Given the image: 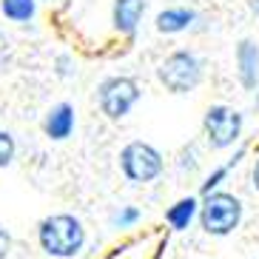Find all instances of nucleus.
Returning <instances> with one entry per match:
<instances>
[{
    "instance_id": "f257e3e1",
    "label": "nucleus",
    "mask_w": 259,
    "mask_h": 259,
    "mask_svg": "<svg viewBox=\"0 0 259 259\" xmlns=\"http://www.w3.org/2000/svg\"><path fill=\"white\" fill-rule=\"evenodd\" d=\"M37 245L46 256L74 259L85 248V225L74 213H52L37 225Z\"/></svg>"
},
{
    "instance_id": "f03ea898",
    "label": "nucleus",
    "mask_w": 259,
    "mask_h": 259,
    "mask_svg": "<svg viewBox=\"0 0 259 259\" xmlns=\"http://www.w3.org/2000/svg\"><path fill=\"white\" fill-rule=\"evenodd\" d=\"M242 213H245L242 199L231 194V191L217 188L211 194H202L197 208V220H199V228L208 236H228L242 225Z\"/></svg>"
},
{
    "instance_id": "7ed1b4c3",
    "label": "nucleus",
    "mask_w": 259,
    "mask_h": 259,
    "mask_svg": "<svg viewBox=\"0 0 259 259\" xmlns=\"http://www.w3.org/2000/svg\"><path fill=\"white\" fill-rule=\"evenodd\" d=\"M205 77V60L191 49H177L157 66V80L168 94H191Z\"/></svg>"
},
{
    "instance_id": "20e7f679",
    "label": "nucleus",
    "mask_w": 259,
    "mask_h": 259,
    "mask_svg": "<svg viewBox=\"0 0 259 259\" xmlns=\"http://www.w3.org/2000/svg\"><path fill=\"white\" fill-rule=\"evenodd\" d=\"M120 171L131 185H148L165 171V160H162L157 145L131 140L120 151Z\"/></svg>"
},
{
    "instance_id": "39448f33",
    "label": "nucleus",
    "mask_w": 259,
    "mask_h": 259,
    "mask_svg": "<svg viewBox=\"0 0 259 259\" xmlns=\"http://www.w3.org/2000/svg\"><path fill=\"white\" fill-rule=\"evenodd\" d=\"M140 85L134 77H122V74H114V77H106L100 80L97 85V106L100 111L106 114V120L111 122H120L134 111V106L140 103Z\"/></svg>"
},
{
    "instance_id": "423d86ee",
    "label": "nucleus",
    "mask_w": 259,
    "mask_h": 259,
    "mask_svg": "<svg viewBox=\"0 0 259 259\" xmlns=\"http://www.w3.org/2000/svg\"><path fill=\"white\" fill-rule=\"evenodd\" d=\"M242 128L245 117L225 103L208 106L205 117H202V134H205L208 148H213V151H222V148H231L234 143H239Z\"/></svg>"
},
{
    "instance_id": "0eeeda50",
    "label": "nucleus",
    "mask_w": 259,
    "mask_h": 259,
    "mask_svg": "<svg viewBox=\"0 0 259 259\" xmlns=\"http://www.w3.org/2000/svg\"><path fill=\"white\" fill-rule=\"evenodd\" d=\"M234 63H236V80L245 92H256L259 89V46L256 40L242 37L236 43L234 52Z\"/></svg>"
},
{
    "instance_id": "6e6552de",
    "label": "nucleus",
    "mask_w": 259,
    "mask_h": 259,
    "mask_svg": "<svg viewBox=\"0 0 259 259\" xmlns=\"http://www.w3.org/2000/svg\"><path fill=\"white\" fill-rule=\"evenodd\" d=\"M74 125H77V117H74V106L71 103H57L46 111L43 117V134L54 143H63L74 134Z\"/></svg>"
},
{
    "instance_id": "1a4fd4ad",
    "label": "nucleus",
    "mask_w": 259,
    "mask_h": 259,
    "mask_svg": "<svg viewBox=\"0 0 259 259\" xmlns=\"http://www.w3.org/2000/svg\"><path fill=\"white\" fill-rule=\"evenodd\" d=\"M145 15V0H114L111 6V23L122 37H131L140 29V20Z\"/></svg>"
},
{
    "instance_id": "9d476101",
    "label": "nucleus",
    "mask_w": 259,
    "mask_h": 259,
    "mask_svg": "<svg viewBox=\"0 0 259 259\" xmlns=\"http://www.w3.org/2000/svg\"><path fill=\"white\" fill-rule=\"evenodd\" d=\"M194 20H197V12H194V9L171 6V9H162L160 15H157L154 26H157L160 34H180V31H188L191 26H194Z\"/></svg>"
},
{
    "instance_id": "9b49d317",
    "label": "nucleus",
    "mask_w": 259,
    "mask_h": 259,
    "mask_svg": "<svg viewBox=\"0 0 259 259\" xmlns=\"http://www.w3.org/2000/svg\"><path fill=\"white\" fill-rule=\"evenodd\" d=\"M197 208H199V199H197V197L177 199L174 205L165 211V222H168L174 231H188L191 222L197 220Z\"/></svg>"
},
{
    "instance_id": "f8f14e48",
    "label": "nucleus",
    "mask_w": 259,
    "mask_h": 259,
    "mask_svg": "<svg viewBox=\"0 0 259 259\" xmlns=\"http://www.w3.org/2000/svg\"><path fill=\"white\" fill-rule=\"evenodd\" d=\"M0 15L6 17L9 23H31L37 15V0H0Z\"/></svg>"
},
{
    "instance_id": "ddd939ff",
    "label": "nucleus",
    "mask_w": 259,
    "mask_h": 259,
    "mask_svg": "<svg viewBox=\"0 0 259 259\" xmlns=\"http://www.w3.org/2000/svg\"><path fill=\"white\" fill-rule=\"evenodd\" d=\"M15 154H17L15 137H12L6 128H0V171H3V168H9L12 162H15Z\"/></svg>"
},
{
    "instance_id": "4468645a",
    "label": "nucleus",
    "mask_w": 259,
    "mask_h": 259,
    "mask_svg": "<svg viewBox=\"0 0 259 259\" xmlns=\"http://www.w3.org/2000/svg\"><path fill=\"white\" fill-rule=\"evenodd\" d=\"M231 171H234V168H231V162H225V165H220V168H213L211 174L205 177V183H202L199 194H211V191H217L222 183H225V177H228Z\"/></svg>"
},
{
    "instance_id": "2eb2a0df",
    "label": "nucleus",
    "mask_w": 259,
    "mask_h": 259,
    "mask_svg": "<svg viewBox=\"0 0 259 259\" xmlns=\"http://www.w3.org/2000/svg\"><path fill=\"white\" fill-rule=\"evenodd\" d=\"M140 220V208H134V205H122L120 211L111 217V225L114 228H131L134 222Z\"/></svg>"
},
{
    "instance_id": "dca6fc26",
    "label": "nucleus",
    "mask_w": 259,
    "mask_h": 259,
    "mask_svg": "<svg viewBox=\"0 0 259 259\" xmlns=\"http://www.w3.org/2000/svg\"><path fill=\"white\" fill-rule=\"evenodd\" d=\"M12 253V234L6 228H0V259H6Z\"/></svg>"
},
{
    "instance_id": "f3484780",
    "label": "nucleus",
    "mask_w": 259,
    "mask_h": 259,
    "mask_svg": "<svg viewBox=\"0 0 259 259\" xmlns=\"http://www.w3.org/2000/svg\"><path fill=\"white\" fill-rule=\"evenodd\" d=\"M57 63H60V69H57V74H60V77H69V74H71V69H69V57H60Z\"/></svg>"
},
{
    "instance_id": "a211bd4d",
    "label": "nucleus",
    "mask_w": 259,
    "mask_h": 259,
    "mask_svg": "<svg viewBox=\"0 0 259 259\" xmlns=\"http://www.w3.org/2000/svg\"><path fill=\"white\" fill-rule=\"evenodd\" d=\"M251 177H253V188L259 191V160H256V165H253V174Z\"/></svg>"
},
{
    "instance_id": "6ab92c4d",
    "label": "nucleus",
    "mask_w": 259,
    "mask_h": 259,
    "mask_svg": "<svg viewBox=\"0 0 259 259\" xmlns=\"http://www.w3.org/2000/svg\"><path fill=\"white\" fill-rule=\"evenodd\" d=\"M251 12L259 17V0H251Z\"/></svg>"
},
{
    "instance_id": "aec40b11",
    "label": "nucleus",
    "mask_w": 259,
    "mask_h": 259,
    "mask_svg": "<svg viewBox=\"0 0 259 259\" xmlns=\"http://www.w3.org/2000/svg\"><path fill=\"white\" fill-rule=\"evenodd\" d=\"M37 3H40V0H37Z\"/></svg>"
}]
</instances>
